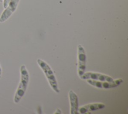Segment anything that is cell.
<instances>
[{"label": "cell", "instance_id": "2", "mask_svg": "<svg viewBox=\"0 0 128 114\" xmlns=\"http://www.w3.org/2000/svg\"><path fill=\"white\" fill-rule=\"evenodd\" d=\"M37 63L44 72L51 88L55 92L57 93H60L56 77L50 66L46 62L40 59L37 60Z\"/></svg>", "mask_w": 128, "mask_h": 114}, {"label": "cell", "instance_id": "5", "mask_svg": "<svg viewBox=\"0 0 128 114\" xmlns=\"http://www.w3.org/2000/svg\"><path fill=\"white\" fill-rule=\"evenodd\" d=\"M82 79L87 80V79H92L102 81H108L112 82L114 79L110 76L107 75L92 72H84L82 75L80 77Z\"/></svg>", "mask_w": 128, "mask_h": 114}, {"label": "cell", "instance_id": "8", "mask_svg": "<svg viewBox=\"0 0 128 114\" xmlns=\"http://www.w3.org/2000/svg\"><path fill=\"white\" fill-rule=\"evenodd\" d=\"M68 97L70 103V114H78V101L76 94L72 90L68 93Z\"/></svg>", "mask_w": 128, "mask_h": 114}, {"label": "cell", "instance_id": "3", "mask_svg": "<svg viewBox=\"0 0 128 114\" xmlns=\"http://www.w3.org/2000/svg\"><path fill=\"white\" fill-rule=\"evenodd\" d=\"M86 80L88 83L90 85L101 89H110L115 88L124 82L123 79L122 78L114 80L112 82L102 81L92 79H87Z\"/></svg>", "mask_w": 128, "mask_h": 114}, {"label": "cell", "instance_id": "1", "mask_svg": "<svg viewBox=\"0 0 128 114\" xmlns=\"http://www.w3.org/2000/svg\"><path fill=\"white\" fill-rule=\"evenodd\" d=\"M20 73V79L14 99V101L16 103L19 102L24 95L29 82V73L24 65H21Z\"/></svg>", "mask_w": 128, "mask_h": 114}, {"label": "cell", "instance_id": "9", "mask_svg": "<svg viewBox=\"0 0 128 114\" xmlns=\"http://www.w3.org/2000/svg\"><path fill=\"white\" fill-rule=\"evenodd\" d=\"M10 0H4V4H3V6H4V8L5 9L6 8V7L8 6V4L9 3Z\"/></svg>", "mask_w": 128, "mask_h": 114}, {"label": "cell", "instance_id": "4", "mask_svg": "<svg viewBox=\"0 0 128 114\" xmlns=\"http://www.w3.org/2000/svg\"><path fill=\"white\" fill-rule=\"evenodd\" d=\"M86 59L85 50L82 45L79 44L78 46V73L80 77L85 72Z\"/></svg>", "mask_w": 128, "mask_h": 114}, {"label": "cell", "instance_id": "7", "mask_svg": "<svg viewBox=\"0 0 128 114\" xmlns=\"http://www.w3.org/2000/svg\"><path fill=\"white\" fill-rule=\"evenodd\" d=\"M106 107V105L102 103H92L83 105L78 109V113H89V112L92 111L103 109Z\"/></svg>", "mask_w": 128, "mask_h": 114}, {"label": "cell", "instance_id": "6", "mask_svg": "<svg viewBox=\"0 0 128 114\" xmlns=\"http://www.w3.org/2000/svg\"><path fill=\"white\" fill-rule=\"evenodd\" d=\"M20 0H10L8 6L0 17V22L3 23L7 20L14 12L18 6Z\"/></svg>", "mask_w": 128, "mask_h": 114}, {"label": "cell", "instance_id": "11", "mask_svg": "<svg viewBox=\"0 0 128 114\" xmlns=\"http://www.w3.org/2000/svg\"><path fill=\"white\" fill-rule=\"evenodd\" d=\"M2 70L1 66H0V78L2 77Z\"/></svg>", "mask_w": 128, "mask_h": 114}, {"label": "cell", "instance_id": "10", "mask_svg": "<svg viewBox=\"0 0 128 114\" xmlns=\"http://www.w3.org/2000/svg\"><path fill=\"white\" fill-rule=\"evenodd\" d=\"M62 113V112H61V110L60 109H59V108H58L57 109V110L56 111V112H55V113Z\"/></svg>", "mask_w": 128, "mask_h": 114}, {"label": "cell", "instance_id": "12", "mask_svg": "<svg viewBox=\"0 0 128 114\" xmlns=\"http://www.w3.org/2000/svg\"><path fill=\"white\" fill-rule=\"evenodd\" d=\"M3 1H4V0H0V2H1V3Z\"/></svg>", "mask_w": 128, "mask_h": 114}]
</instances>
